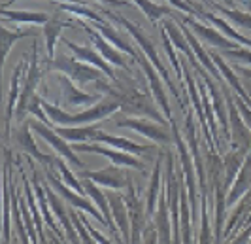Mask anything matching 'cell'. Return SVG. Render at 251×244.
Returning a JSON list of instances; mask_svg holds the SVG:
<instances>
[{"label": "cell", "mask_w": 251, "mask_h": 244, "mask_svg": "<svg viewBox=\"0 0 251 244\" xmlns=\"http://www.w3.org/2000/svg\"><path fill=\"white\" fill-rule=\"evenodd\" d=\"M44 108L51 114V119L61 121V123H72V125H77V123H83V121H95V119H99V117L110 114V112H113V110L117 108V104H102V106H99V108L89 110V112H83V114H79V116H66V114H59L55 108H51L50 104H44Z\"/></svg>", "instance_id": "obj_1"}, {"label": "cell", "mask_w": 251, "mask_h": 244, "mask_svg": "<svg viewBox=\"0 0 251 244\" xmlns=\"http://www.w3.org/2000/svg\"><path fill=\"white\" fill-rule=\"evenodd\" d=\"M34 129H36L38 133H40V135H42V136H44L46 140H50L51 144H53V146H55V148H57V150H59V152H61V154L64 155V157H68V159H70V161L74 163L75 167H79V161L75 159V155L72 154V152H70V148H68V146H66V144H64L63 140H59V138H57V136H55V135H53L51 131L44 129L42 125H34Z\"/></svg>", "instance_id": "obj_2"}, {"label": "cell", "mask_w": 251, "mask_h": 244, "mask_svg": "<svg viewBox=\"0 0 251 244\" xmlns=\"http://www.w3.org/2000/svg\"><path fill=\"white\" fill-rule=\"evenodd\" d=\"M75 150H79V152H99V154H104L108 155V157H112L115 163H121V165H128V167H138L142 168L136 159H132V157H126V155H121V154H115L112 150H102V148H97V146H77Z\"/></svg>", "instance_id": "obj_3"}, {"label": "cell", "mask_w": 251, "mask_h": 244, "mask_svg": "<svg viewBox=\"0 0 251 244\" xmlns=\"http://www.w3.org/2000/svg\"><path fill=\"white\" fill-rule=\"evenodd\" d=\"M93 138H97V140H102V142H108V144H113V146H117V148H121V150H126V152H136V154H144V152L148 150L146 146H138V144H132V142L123 140V138H113V136H106V135H102V133H97V131H95Z\"/></svg>", "instance_id": "obj_4"}, {"label": "cell", "mask_w": 251, "mask_h": 244, "mask_svg": "<svg viewBox=\"0 0 251 244\" xmlns=\"http://www.w3.org/2000/svg\"><path fill=\"white\" fill-rule=\"evenodd\" d=\"M59 68H63L66 72H74L72 76H77L81 81H87V80H95V78H99V74L95 72V70H91V68H85V66H79V64H74V63H68V64H63V63H57Z\"/></svg>", "instance_id": "obj_5"}, {"label": "cell", "mask_w": 251, "mask_h": 244, "mask_svg": "<svg viewBox=\"0 0 251 244\" xmlns=\"http://www.w3.org/2000/svg\"><path fill=\"white\" fill-rule=\"evenodd\" d=\"M119 125H125V127H130V129H136L140 131L142 135H146V136H151V138H157V140H166V135H164L161 129L157 127H151V125H146V123H134V121H123V123H119Z\"/></svg>", "instance_id": "obj_6"}, {"label": "cell", "mask_w": 251, "mask_h": 244, "mask_svg": "<svg viewBox=\"0 0 251 244\" xmlns=\"http://www.w3.org/2000/svg\"><path fill=\"white\" fill-rule=\"evenodd\" d=\"M70 48H72V50H74V52L77 53V55H79L81 59H85V61H89V63L99 64V66H100L102 70H106V74H108V76H112V78H113L112 70H110V68H108L106 64L102 63L100 59H99V57H97V55H95V53H93V52H89V50H83V48H75L74 44H70Z\"/></svg>", "instance_id": "obj_7"}, {"label": "cell", "mask_w": 251, "mask_h": 244, "mask_svg": "<svg viewBox=\"0 0 251 244\" xmlns=\"http://www.w3.org/2000/svg\"><path fill=\"white\" fill-rule=\"evenodd\" d=\"M6 17L15 19V21H34V23H42L48 19L46 13H25V12H4Z\"/></svg>", "instance_id": "obj_8"}, {"label": "cell", "mask_w": 251, "mask_h": 244, "mask_svg": "<svg viewBox=\"0 0 251 244\" xmlns=\"http://www.w3.org/2000/svg\"><path fill=\"white\" fill-rule=\"evenodd\" d=\"M59 135L68 140H79V138H87V136L93 138L95 131H91V129H77V131L75 129H59Z\"/></svg>", "instance_id": "obj_9"}, {"label": "cell", "mask_w": 251, "mask_h": 244, "mask_svg": "<svg viewBox=\"0 0 251 244\" xmlns=\"http://www.w3.org/2000/svg\"><path fill=\"white\" fill-rule=\"evenodd\" d=\"M53 184H55V186H57V190H59V191H61V193H64V195H66V197H68V199H70V201H72L74 205L81 206V208H85L87 212H91V214H95L97 218H100V216H99V214L95 212V208H93V206L87 205L85 201H81V199H77V197H74V195H72V193H70V191H66V190H64V188H63V186H61V184H57V180H53Z\"/></svg>", "instance_id": "obj_10"}, {"label": "cell", "mask_w": 251, "mask_h": 244, "mask_svg": "<svg viewBox=\"0 0 251 244\" xmlns=\"http://www.w3.org/2000/svg\"><path fill=\"white\" fill-rule=\"evenodd\" d=\"M140 6L146 10V13L150 15L151 19H157V17H161L164 13V8H159V6H153V4H150V2H146V0H136Z\"/></svg>", "instance_id": "obj_11"}, {"label": "cell", "mask_w": 251, "mask_h": 244, "mask_svg": "<svg viewBox=\"0 0 251 244\" xmlns=\"http://www.w3.org/2000/svg\"><path fill=\"white\" fill-rule=\"evenodd\" d=\"M91 34H93V32H91ZM93 36L97 38V44H99V48H100L102 53H104V55H106L108 59H112L113 63H117V64H121V66H123V61H121V57H119L117 53H113L112 50H110V48H108V46H106V44H104V42H102V40L99 38V36H97V34H93Z\"/></svg>", "instance_id": "obj_12"}, {"label": "cell", "mask_w": 251, "mask_h": 244, "mask_svg": "<svg viewBox=\"0 0 251 244\" xmlns=\"http://www.w3.org/2000/svg\"><path fill=\"white\" fill-rule=\"evenodd\" d=\"M63 28V25L55 23L53 27H48L46 28V34H48V50H50V55H53V42H55V34Z\"/></svg>", "instance_id": "obj_13"}, {"label": "cell", "mask_w": 251, "mask_h": 244, "mask_svg": "<svg viewBox=\"0 0 251 244\" xmlns=\"http://www.w3.org/2000/svg\"><path fill=\"white\" fill-rule=\"evenodd\" d=\"M66 10H70V12L74 13H81V15H85V17H91V19H99V15H95L93 12H87V10H79V8H75V6H64Z\"/></svg>", "instance_id": "obj_14"}, {"label": "cell", "mask_w": 251, "mask_h": 244, "mask_svg": "<svg viewBox=\"0 0 251 244\" xmlns=\"http://www.w3.org/2000/svg\"><path fill=\"white\" fill-rule=\"evenodd\" d=\"M61 170H63V172H64V176H66V180H68V184H70V186H74V188H75V190H77V191H81V190H79V186H77V182H75L74 178L70 176V172H68V170L64 168L63 163H61Z\"/></svg>", "instance_id": "obj_15"}, {"label": "cell", "mask_w": 251, "mask_h": 244, "mask_svg": "<svg viewBox=\"0 0 251 244\" xmlns=\"http://www.w3.org/2000/svg\"><path fill=\"white\" fill-rule=\"evenodd\" d=\"M232 55H236V57H244V59H248V61H251V53L238 52V53H232Z\"/></svg>", "instance_id": "obj_16"}, {"label": "cell", "mask_w": 251, "mask_h": 244, "mask_svg": "<svg viewBox=\"0 0 251 244\" xmlns=\"http://www.w3.org/2000/svg\"><path fill=\"white\" fill-rule=\"evenodd\" d=\"M12 2H13V0H12Z\"/></svg>", "instance_id": "obj_17"}]
</instances>
